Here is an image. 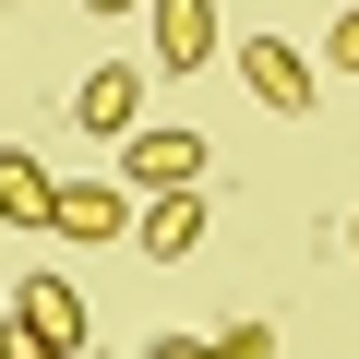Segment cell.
I'll list each match as a JSON object with an SVG mask.
<instances>
[{
	"label": "cell",
	"instance_id": "6da1fadb",
	"mask_svg": "<svg viewBox=\"0 0 359 359\" xmlns=\"http://www.w3.org/2000/svg\"><path fill=\"white\" fill-rule=\"evenodd\" d=\"M192 180H204V132H168V120L120 132V192H192Z\"/></svg>",
	"mask_w": 359,
	"mask_h": 359
},
{
	"label": "cell",
	"instance_id": "7a4b0ae2",
	"mask_svg": "<svg viewBox=\"0 0 359 359\" xmlns=\"http://www.w3.org/2000/svg\"><path fill=\"white\" fill-rule=\"evenodd\" d=\"M240 84H252L276 120H299V108L323 96V60H311V48H287V36H240Z\"/></svg>",
	"mask_w": 359,
	"mask_h": 359
},
{
	"label": "cell",
	"instance_id": "3957f363",
	"mask_svg": "<svg viewBox=\"0 0 359 359\" xmlns=\"http://www.w3.org/2000/svg\"><path fill=\"white\" fill-rule=\"evenodd\" d=\"M132 216H144V204L120 192V180H60V204H48V240H84V252H96V240H132Z\"/></svg>",
	"mask_w": 359,
	"mask_h": 359
},
{
	"label": "cell",
	"instance_id": "277c9868",
	"mask_svg": "<svg viewBox=\"0 0 359 359\" xmlns=\"http://www.w3.org/2000/svg\"><path fill=\"white\" fill-rule=\"evenodd\" d=\"M72 120H84V132H108V144H120V132H144V72H132V60H96V72H84V96H72Z\"/></svg>",
	"mask_w": 359,
	"mask_h": 359
},
{
	"label": "cell",
	"instance_id": "5b68a950",
	"mask_svg": "<svg viewBox=\"0 0 359 359\" xmlns=\"http://www.w3.org/2000/svg\"><path fill=\"white\" fill-rule=\"evenodd\" d=\"M13 311H25V323H36V335H48L60 359H72V347L96 335V311H84V287H72V276H25V287H13Z\"/></svg>",
	"mask_w": 359,
	"mask_h": 359
},
{
	"label": "cell",
	"instance_id": "8992f818",
	"mask_svg": "<svg viewBox=\"0 0 359 359\" xmlns=\"http://www.w3.org/2000/svg\"><path fill=\"white\" fill-rule=\"evenodd\" d=\"M132 240H144V264H180V252H204V192H144Z\"/></svg>",
	"mask_w": 359,
	"mask_h": 359
},
{
	"label": "cell",
	"instance_id": "52a82bcc",
	"mask_svg": "<svg viewBox=\"0 0 359 359\" xmlns=\"http://www.w3.org/2000/svg\"><path fill=\"white\" fill-rule=\"evenodd\" d=\"M216 60V0H156V72H204Z\"/></svg>",
	"mask_w": 359,
	"mask_h": 359
},
{
	"label": "cell",
	"instance_id": "ba28073f",
	"mask_svg": "<svg viewBox=\"0 0 359 359\" xmlns=\"http://www.w3.org/2000/svg\"><path fill=\"white\" fill-rule=\"evenodd\" d=\"M48 204H60V180L36 156H0V228H48Z\"/></svg>",
	"mask_w": 359,
	"mask_h": 359
},
{
	"label": "cell",
	"instance_id": "9c48e42d",
	"mask_svg": "<svg viewBox=\"0 0 359 359\" xmlns=\"http://www.w3.org/2000/svg\"><path fill=\"white\" fill-rule=\"evenodd\" d=\"M323 72H359V0H347V13L323 25Z\"/></svg>",
	"mask_w": 359,
	"mask_h": 359
},
{
	"label": "cell",
	"instance_id": "30bf717a",
	"mask_svg": "<svg viewBox=\"0 0 359 359\" xmlns=\"http://www.w3.org/2000/svg\"><path fill=\"white\" fill-rule=\"evenodd\" d=\"M0 359H60V347H48V335H36L25 311H13V323H0Z\"/></svg>",
	"mask_w": 359,
	"mask_h": 359
},
{
	"label": "cell",
	"instance_id": "8fae6325",
	"mask_svg": "<svg viewBox=\"0 0 359 359\" xmlns=\"http://www.w3.org/2000/svg\"><path fill=\"white\" fill-rule=\"evenodd\" d=\"M144 359H228V347H216V335H156Z\"/></svg>",
	"mask_w": 359,
	"mask_h": 359
},
{
	"label": "cell",
	"instance_id": "7c38bea8",
	"mask_svg": "<svg viewBox=\"0 0 359 359\" xmlns=\"http://www.w3.org/2000/svg\"><path fill=\"white\" fill-rule=\"evenodd\" d=\"M216 347H228V359H276V335H264V323H228Z\"/></svg>",
	"mask_w": 359,
	"mask_h": 359
},
{
	"label": "cell",
	"instance_id": "4fadbf2b",
	"mask_svg": "<svg viewBox=\"0 0 359 359\" xmlns=\"http://www.w3.org/2000/svg\"><path fill=\"white\" fill-rule=\"evenodd\" d=\"M84 13H144V0H84Z\"/></svg>",
	"mask_w": 359,
	"mask_h": 359
},
{
	"label": "cell",
	"instance_id": "5bb4252c",
	"mask_svg": "<svg viewBox=\"0 0 359 359\" xmlns=\"http://www.w3.org/2000/svg\"><path fill=\"white\" fill-rule=\"evenodd\" d=\"M347 252H359V216H347Z\"/></svg>",
	"mask_w": 359,
	"mask_h": 359
}]
</instances>
